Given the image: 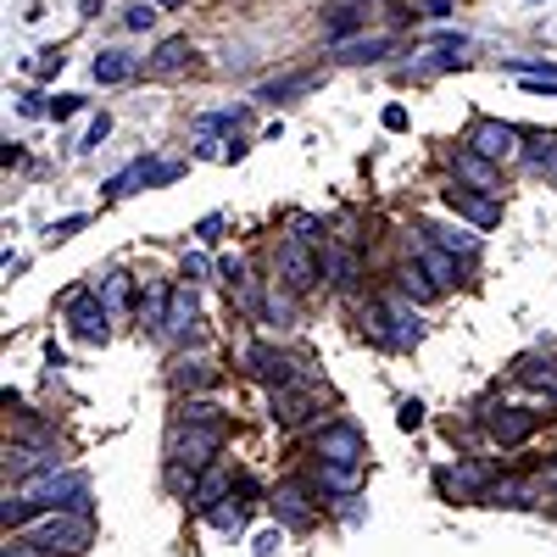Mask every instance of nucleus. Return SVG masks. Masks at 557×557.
<instances>
[{"instance_id":"nucleus-34","label":"nucleus","mask_w":557,"mask_h":557,"mask_svg":"<svg viewBox=\"0 0 557 557\" xmlns=\"http://www.w3.org/2000/svg\"><path fill=\"white\" fill-rule=\"evenodd\" d=\"M173 380H178V391H201V385H212V368H201V362L190 368V362H184Z\"/></svg>"},{"instance_id":"nucleus-25","label":"nucleus","mask_w":557,"mask_h":557,"mask_svg":"<svg viewBox=\"0 0 557 557\" xmlns=\"http://www.w3.org/2000/svg\"><path fill=\"white\" fill-rule=\"evenodd\" d=\"M312 84H318V73H290V78H273V84H262V101H290V96H307Z\"/></svg>"},{"instance_id":"nucleus-8","label":"nucleus","mask_w":557,"mask_h":557,"mask_svg":"<svg viewBox=\"0 0 557 557\" xmlns=\"http://www.w3.org/2000/svg\"><path fill=\"white\" fill-rule=\"evenodd\" d=\"M240 362H246V374L268 380L273 391H278V385H296V380H301V374H296V362H290L285 351H273V346H262V341L240 346Z\"/></svg>"},{"instance_id":"nucleus-22","label":"nucleus","mask_w":557,"mask_h":557,"mask_svg":"<svg viewBox=\"0 0 557 557\" xmlns=\"http://www.w3.org/2000/svg\"><path fill=\"white\" fill-rule=\"evenodd\" d=\"M184 67H190V45H184V39H168L162 51L151 57V73H162V78H173V73H184Z\"/></svg>"},{"instance_id":"nucleus-51","label":"nucleus","mask_w":557,"mask_h":557,"mask_svg":"<svg viewBox=\"0 0 557 557\" xmlns=\"http://www.w3.org/2000/svg\"><path fill=\"white\" fill-rule=\"evenodd\" d=\"M552 480H557V469H552Z\"/></svg>"},{"instance_id":"nucleus-26","label":"nucleus","mask_w":557,"mask_h":557,"mask_svg":"<svg viewBox=\"0 0 557 557\" xmlns=\"http://www.w3.org/2000/svg\"><path fill=\"white\" fill-rule=\"evenodd\" d=\"M139 184H151V162H146V157H139V162H128L117 178H107V196H134Z\"/></svg>"},{"instance_id":"nucleus-24","label":"nucleus","mask_w":557,"mask_h":557,"mask_svg":"<svg viewBox=\"0 0 557 557\" xmlns=\"http://www.w3.org/2000/svg\"><path fill=\"white\" fill-rule=\"evenodd\" d=\"M446 485H451V491H462V496H474V502H485V491H491V474H485V469H474V462H462L457 474H446Z\"/></svg>"},{"instance_id":"nucleus-37","label":"nucleus","mask_w":557,"mask_h":557,"mask_svg":"<svg viewBox=\"0 0 557 557\" xmlns=\"http://www.w3.org/2000/svg\"><path fill=\"white\" fill-rule=\"evenodd\" d=\"M78 107H84V101H78V96H57V101H51V107H45V117H57V123H67V117H73V112H78Z\"/></svg>"},{"instance_id":"nucleus-43","label":"nucleus","mask_w":557,"mask_h":557,"mask_svg":"<svg viewBox=\"0 0 557 557\" xmlns=\"http://www.w3.org/2000/svg\"><path fill=\"white\" fill-rule=\"evenodd\" d=\"M84 228V218H62V223H51V240H67V235H78Z\"/></svg>"},{"instance_id":"nucleus-23","label":"nucleus","mask_w":557,"mask_h":557,"mask_svg":"<svg viewBox=\"0 0 557 557\" xmlns=\"http://www.w3.org/2000/svg\"><path fill=\"white\" fill-rule=\"evenodd\" d=\"M401 290L412 296V301H435L441 296V285L430 278V268L424 262H412V268H401Z\"/></svg>"},{"instance_id":"nucleus-48","label":"nucleus","mask_w":557,"mask_h":557,"mask_svg":"<svg viewBox=\"0 0 557 557\" xmlns=\"http://www.w3.org/2000/svg\"><path fill=\"white\" fill-rule=\"evenodd\" d=\"M451 12V0H424V17H446Z\"/></svg>"},{"instance_id":"nucleus-18","label":"nucleus","mask_w":557,"mask_h":557,"mask_svg":"<svg viewBox=\"0 0 557 557\" xmlns=\"http://www.w3.org/2000/svg\"><path fill=\"white\" fill-rule=\"evenodd\" d=\"M273 513H285V524H296V530H307V524H312L301 485H278V496H273Z\"/></svg>"},{"instance_id":"nucleus-45","label":"nucleus","mask_w":557,"mask_h":557,"mask_svg":"<svg viewBox=\"0 0 557 557\" xmlns=\"http://www.w3.org/2000/svg\"><path fill=\"white\" fill-rule=\"evenodd\" d=\"M296 240H307V246H318V240H323L312 218H296Z\"/></svg>"},{"instance_id":"nucleus-21","label":"nucleus","mask_w":557,"mask_h":557,"mask_svg":"<svg viewBox=\"0 0 557 557\" xmlns=\"http://www.w3.org/2000/svg\"><path fill=\"white\" fill-rule=\"evenodd\" d=\"M28 469H57V451H34V446H7V474H28Z\"/></svg>"},{"instance_id":"nucleus-47","label":"nucleus","mask_w":557,"mask_h":557,"mask_svg":"<svg viewBox=\"0 0 557 557\" xmlns=\"http://www.w3.org/2000/svg\"><path fill=\"white\" fill-rule=\"evenodd\" d=\"M218 228H223V218L212 212V218H201V228H196V235H201V240H218Z\"/></svg>"},{"instance_id":"nucleus-20","label":"nucleus","mask_w":557,"mask_h":557,"mask_svg":"<svg viewBox=\"0 0 557 557\" xmlns=\"http://www.w3.org/2000/svg\"><path fill=\"white\" fill-rule=\"evenodd\" d=\"M451 168H457V178H474L480 190H491V184H496V162H485L480 151H457Z\"/></svg>"},{"instance_id":"nucleus-38","label":"nucleus","mask_w":557,"mask_h":557,"mask_svg":"<svg viewBox=\"0 0 557 557\" xmlns=\"http://www.w3.org/2000/svg\"><path fill=\"white\" fill-rule=\"evenodd\" d=\"M62 62H67L62 51H39V62H34V73H39V78H51V73H62Z\"/></svg>"},{"instance_id":"nucleus-7","label":"nucleus","mask_w":557,"mask_h":557,"mask_svg":"<svg viewBox=\"0 0 557 557\" xmlns=\"http://www.w3.org/2000/svg\"><path fill=\"white\" fill-rule=\"evenodd\" d=\"M318 273H323V262L312 257L307 240H285V246H278V278H285L290 296H307L318 285Z\"/></svg>"},{"instance_id":"nucleus-2","label":"nucleus","mask_w":557,"mask_h":557,"mask_svg":"<svg viewBox=\"0 0 557 557\" xmlns=\"http://www.w3.org/2000/svg\"><path fill=\"white\" fill-rule=\"evenodd\" d=\"M362 435H357V424H330L318 435V474H323V485L330 491H341V496H351L357 485H362Z\"/></svg>"},{"instance_id":"nucleus-30","label":"nucleus","mask_w":557,"mask_h":557,"mask_svg":"<svg viewBox=\"0 0 557 557\" xmlns=\"http://www.w3.org/2000/svg\"><path fill=\"white\" fill-rule=\"evenodd\" d=\"M212 524H218V530H240V524H246V502L223 496V502L212 507Z\"/></svg>"},{"instance_id":"nucleus-6","label":"nucleus","mask_w":557,"mask_h":557,"mask_svg":"<svg viewBox=\"0 0 557 557\" xmlns=\"http://www.w3.org/2000/svg\"><path fill=\"white\" fill-rule=\"evenodd\" d=\"M469 151H480L485 162H513L519 151H524V134L513 128V123H496V117H480L474 128H469Z\"/></svg>"},{"instance_id":"nucleus-10","label":"nucleus","mask_w":557,"mask_h":557,"mask_svg":"<svg viewBox=\"0 0 557 557\" xmlns=\"http://www.w3.org/2000/svg\"><path fill=\"white\" fill-rule=\"evenodd\" d=\"M67 323H73V335L84 346H101L107 341V323H112V307L101 296H73L67 301Z\"/></svg>"},{"instance_id":"nucleus-3","label":"nucleus","mask_w":557,"mask_h":557,"mask_svg":"<svg viewBox=\"0 0 557 557\" xmlns=\"http://www.w3.org/2000/svg\"><path fill=\"white\" fill-rule=\"evenodd\" d=\"M34 502V513H84L89 507V474L67 469V474H51V480H39L23 491Z\"/></svg>"},{"instance_id":"nucleus-11","label":"nucleus","mask_w":557,"mask_h":557,"mask_svg":"<svg viewBox=\"0 0 557 557\" xmlns=\"http://www.w3.org/2000/svg\"><path fill=\"white\" fill-rule=\"evenodd\" d=\"M535 424H541V418L524 412V407H491V412H485V435H491L496 446H524V441L535 435Z\"/></svg>"},{"instance_id":"nucleus-5","label":"nucleus","mask_w":557,"mask_h":557,"mask_svg":"<svg viewBox=\"0 0 557 557\" xmlns=\"http://www.w3.org/2000/svg\"><path fill=\"white\" fill-rule=\"evenodd\" d=\"M368 323H374V335H380L385 346H396V351H407V346L424 341V318H418L401 296H385V301L374 307V318H368Z\"/></svg>"},{"instance_id":"nucleus-14","label":"nucleus","mask_w":557,"mask_h":557,"mask_svg":"<svg viewBox=\"0 0 557 557\" xmlns=\"http://www.w3.org/2000/svg\"><path fill=\"white\" fill-rule=\"evenodd\" d=\"M201 323V296L190 290V285H178L173 296H168V323H162V335H190Z\"/></svg>"},{"instance_id":"nucleus-12","label":"nucleus","mask_w":557,"mask_h":557,"mask_svg":"<svg viewBox=\"0 0 557 557\" xmlns=\"http://www.w3.org/2000/svg\"><path fill=\"white\" fill-rule=\"evenodd\" d=\"M312 407H318L312 391H301V385H278V391H273V424L296 430V424H307V418H312Z\"/></svg>"},{"instance_id":"nucleus-50","label":"nucleus","mask_w":557,"mask_h":557,"mask_svg":"<svg viewBox=\"0 0 557 557\" xmlns=\"http://www.w3.org/2000/svg\"><path fill=\"white\" fill-rule=\"evenodd\" d=\"M157 7H178V0H157Z\"/></svg>"},{"instance_id":"nucleus-19","label":"nucleus","mask_w":557,"mask_h":557,"mask_svg":"<svg viewBox=\"0 0 557 557\" xmlns=\"http://www.w3.org/2000/svg\"><path fill=\"white\" fill-rule=\"evenodd\" d=\"M134 67H139V62H134L128 51H101V57H96V84H128Z\"/></svg>"},{"instance_id":"nucleus-44","label":"nucleus","mask_w":557,"mask_h":557,"mask_svg":"<svg viewBox=\"0 0 557 557\" xmlns=\"http://www.w3.org/2000/svg\"><path fill=\"white\" fill-rule=\"evenodd\" d=\"M380 123H385L391 134H401V128H407V107H385V117H380Z\"/></svg>"},{"instance_id":"nucleus-49","label":"nucleus","mask_w":557,"mask_h":557,"mask_svg":"<svg viewBox=\"0 0 557 557\" xmlns=\"http://www.w3.org/2000/svg\"><path fill=\"white\" fill-rule=\"evenodd\" d=\"M546 173H552V178H557V157H552V162H546Z\"/></svg>"},{"instance_id":"nucleus-36","label":"nucleus","mask_w":557,"mask_h":557,"mask_svg":"<svg viewBox=\"0 0 557 557\" xmlns=\"http://www.w3.org/2000/svg\"><path fill=\"white\" fill-rule=\"evenodd\" d=\"M107 134H112V117L101 112L96 123H89V134H84V146H78V151H96V146H101V139H107Z\"/></svg>"},{"instance_id":"nucleus-27","label":"nucleus","mask_w":557,"mask_h":557,"mask_svg":"<svg viewBox=\"0 0 557 557\" xmlns=\"http://www.w3.org/2000/svg\"><path fill=\"white\" fill-rule=\"evenodd\" d=\"M168 296L173 290H162V285H151L146 296H139V323H146V330H162L168 323Z\"/></svg>"},{"instance_id":"nucleus-31","label":"nucleus","mask_w":557,"mask_h":557,"mask_svg":"<svg viewBox=\"0 0 557 557\" xmlns=\"http://www.w3.org/2000/svg\"><path fill=\"white\" fill-rule=\"evenodd\" d=\"M362 23H368V17H362V12H357V7H341V12H335V17H330V39H335V45H341V39H351V34H357V28H362Z\"/></svg>"},{"instance_id":"nucleus-39","label":"nucleus","mask_w":557,"mask_h":557,"mask_svg":"<svg viewBox=\"0 0 557 557\" xmlns=\"http://www.w3.org/2000/svg\"><path fill=\"white\" fill-rule=\"evenodd\" d=\"M178 173H184L178 162H151V184H173ZM151 184H146V190H151Z\"/></svg>"},{"instance_id":"nucleus-4","label":"nucleus","mask_w":557,"mask_h":557,"mask_svg":"<svg viewBox=\"0 0 557 557\" xmlns=\"http://www.w3.org/2000/svg\"><path fill=\"white\" fill-rule=\"evenodd\" d=\"M28 541L39 552H62V557H78L89 541H96V530H89L84 513H45L39 524H28Z\"/></svg>"},{"instance_id":"nucleus-1","label":"nucleus","mask_w":557,"mask_h":557,"mask_svg":"<svg viewBox=\"0 0 557 557\" xmlns=\"http://www.w3.org/2000/svg\"><path fill=\"white\" fill-rule=\"evenodd\" d=\"M228 441V424H223V412L212 401H190L178 418V430H173V462H184L190 474L212 469V457L223 451Z\"/></svg>"},{"instance_id":"nucleus-46","label":"nucleus","mask_w":557,"mask_h":557,"mask_svg":"<svg viewBox=\"0 0 557 557\" xmlns=\"http://www.w3.org/2000/svg\"><path fill=\"white\" fill-rule=\"evenodd\" d=\"M273 546H285V535H278V530H268V535H257V557H273Z\"/></svg>"},{"instance_id":"nucleus-33","label":"nucleus","mask_w":557,"mask_h":557,"mask_svg":"<svg viewBox=\"0 0 557 557\" xmlns=\"http://www.w3.org/2000/svg\"><path fill=\"white\" fill-rule=\"evenodd\" d=\"M112 312H123L128 307V273H107V296H101Z\"/></svg>"},{"instance_id":"nucleus-28","label":"nucleus","mask_w":557,"mask_h":557,"mask_svg":"<svg viewBox=\"0 0 557 557\" xmlns=\"http://www.w3.org/2000/svg\"><path fill=\"white\" fill-rule=\"evenodd\" d=\"M457 262H462V257H451L446 246H435V240H430V251H424V268H430V278H435L441 290H446L451 278H457Z\"/></svg>"},{"instance_id":"nucleus-35","label":"nucleus","mask_w":557,"mask_h":557,"mask_svg":"<svg viewBox=\"0 0 557 557\" xmlns=\"http://www.w3.org/2000/svg\"><path fill=\"white\" fill-rule=\"evenodd\" d=\"M552 157H557V134H535V139H530V162L546 168Z\"/></svg>"},{"instance_id":"nucleus-16","label":"nucleus","mask_w":557,"mask_h":557,"mask_svg":"<svg viewBox=\"0 0 557 557\" xmlns=\"http://www.w3.org/2000/svg\"><path fill=\"white\" fill-rule=\"evenodd\" d=\"M228 485H235V480H228L223 469H201V480H196V491H190V507H196V513H212V507L228 496Z\"/></svg>"},{"instance_id":"nucleus-13","label":"nucleus","mask_w":557,"mask_h":557,"mask_svg":"<svg viewBox=\"0 0 557 557\" xmlns=\"http://www.w3.org/2000/svg\"><path fill=\"white\" fill-rule=\"evenodd\" d=\"M323 278H330V285L341 290V296H351L357 290V278H362V268H357V251L351 246H323Z\"/></svg>"},{"instance_id":"nucleus-15","label":"nucleus","mask_w":557,"mask_h":557,"mask_svg":"<svg viewBox=\"0 0 557 557\" xmlns=\"http://www.w3.org/2000/svg\"><path fill=\"white\" fill-rule=\"evenodd\" d=\"M424 235L435 246H446L451 257H462V262L480 257V235H474V228H462V223H424Z\"/></svg>"},{"instance_id":"nucleus-9","label":"nucleus","mask_w":557,"mask_h":557,"mask_svg":"<svg viewBox=\"0 0 557 557\" xmlns=\"http://www.w3.org/2000/svg\"><path fill=\"white\" fill-rule=\"evenodd\" d=\"M446 207H451L457 218H469L474 228H496V223H502V207L480 190V184H462V178L446 190Z\"/></svg>"},{"instance_id":"nucleus-42","label":"nucleus","mask_w":557,"mask_h":557,"mask_svg":"<svg viewBox=\"0 0 557 557\" xmlns=\"http://www.w3.org/2000/svg\"><path fill=\"white\" fill-rule=\"evenodd\" d=\"M0 557H45V552H39L28 535H23V541H7V552H0Z\"/></svg>"},{"instance_id":"nucleus-32","label":"nucleus","mask_w":557,"mask_h":557,"mask_svg":"<svg viewBox=\"0 0 557 557\" xmlns=\"http://www.w3.org/2000/svg\"><path fill=\"white\" fill-rule=\"evenodd\" d=\"M151 23H157V0H139V7L123 12V28H134V34H146Z\"/></svg>"},{"instance_id":"nucleus-41","label":"nucleus","mask_w":557,"mask_h":557,"mask_svg":"<svg viewBox=\"0 0 557 557\" xmlns=\"http://www.w3.org/2000/svg\"><path fill=\"white\" fill-rule=\"evenodd\" d=\"M396 424H401V430H418V424H424V407H418V401H401V418H396Z\"/></svg>"},{"instance_id":"nucleus-29","label":"nucleus","mask_w":557,"mask_h":557,"mask_svg":"<svg viewBox=\"0 0 557 557\" xmlns=\"http://www.w3.org/2000/svg\"><path fill=\"white\" fill-rule=\"evenodd\" d=\"M246 107H228V112H207V117H196V128L201 134H212V128H246Z\"/></svg>"},{"instance_id":"nucleus-17","label":"nucleus","mask_w":557,"mask_h":557,"mask_svg":"<svg viewBox=\"0 0 557 557\" xmlns=\"http://www.w3.org/2000/svg\"><path fill=\"white\" fill-rule=\"evenodd\" d=\"M385 51H391V34H362V39H341L335 45L341 62H380Z\"/></svg>"},{"instance_id":"nucleus-40","label":"nucleus","mask_w":557,"mask_h":557,"mask_svg":"<svg viewBox=\"0 0 557 557\" xmlns=\"http://www.w3.org/2000/svg\"><path fill=\"white\" fill-rule=\"evenodd\" d=\"M212 273V262L201 257V251H190V257H184V278H207Z\"/></svg>"}]
</instances>
